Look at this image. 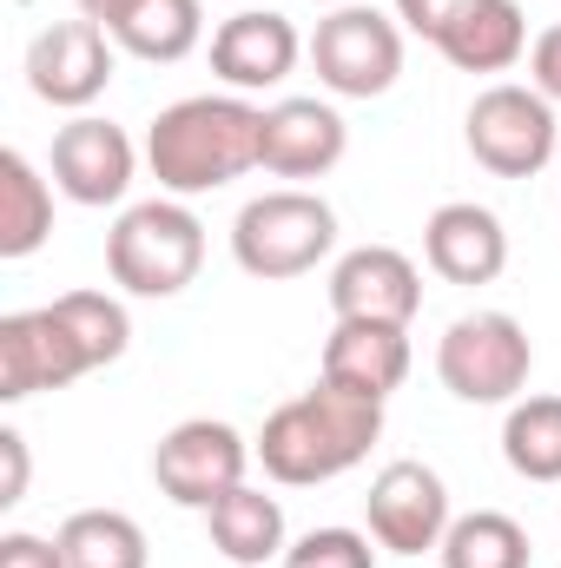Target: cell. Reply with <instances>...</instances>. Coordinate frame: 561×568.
<instances>
[{"label": "cell", "instance_id": "cell-1", "mask_svg": "<svg viewBox=\"0 0 561 568\" xmlns=\"http://www.w3.org/2000/svg\"><path fill=\"white\" fill-rule=\"evenodd\" d=\"M377 436H384V404L377 397H364V390H350L337 377H317L304 397H290V404H278L265 417L252 449H258V463H265L272 483L317 489V483L350 476L370 456Z\"/></svg>", "mask_w": 561, "mask_h": 568}, {"label": "cell", "instance_id": "cell-2", "mask_svg": "<svg viewBox=\"0 0 561 568\" xmlns=\"http://www.w3.org/2000/svg\"><path fill=\"white\" fill-rule=\"evenodd\" d=\"M258 140H265V106H252L245 93H192L145 126V165L159 192L198 199L245 179L258 165Z\"/></svg>", "mask_w": 561, "mask_h": 568}, {"label": "cell", "instance_id": "cell-3", "mask_svg": "<svg viewBox=\"0 0 561 568\" xmlns=\"http://www.w3.org/2000/svg\"><path fill=\"white\" fill-rule=\"evenodd\" d=\"M205 265V225L185 199L159 192L120 212L106 232V272L126 297H178Z\"/></svg>", "mask_w": 561, "mask_h": 568}, {"label": "cell", "instance_id": "cell-4", "mask_svg": "<svg viewBox=\"0 0 561 568\" xmlns=\"http://www.w3.org/2000/svg\"><path fill=\"white\" fill-rule=\"evenodd\" d=\"M330 245H337V212H330V199H317L304 185L258 192L232 219V258H238V272L265 278V284L317 272L330 258Z\"/></svg>", "mask_w": 561, "mask_h": 568}, {"label": "cell", "instance_id": "cell-5", "mask_svg": "<svg viewBox=\"0 0 561 568\" xmlns=\"http://www.w3.org/2000/svg\"><path fill=\"white\" fill-rule=\"evenodd\" d=\"M536 344L509 311H462L436 344V377L456 404H516L529 390Z\"/></svg>", "mask_w": 561, "mask_h": 568}, {"label": "cell", "instance_id": "cell-6", "mask_svg": "<svg viewBox=\"0 0 561 568\" xmlns=\"http://www.w3.org/2000/svg\"><path fill=\"white\" fill-rule=\"evenodd\" d=\"M310 67H317V87L337 100H384L404 73V20L364 0L330 7L310 33Z\"/></svg>", "mask_w": 561, "mask_h": 568}, {"label": "cell", "instance_id": "cell-7", "mask_svg": "<svg viewBox=\"0 0 561 568\" xmlns=\"http://www.w3.org/2000/svg\"><path fill=\"white\" fill-rule=\"evenodd\" d=\"M469 159L496 179H536L555 159V100H542L536 87L496 80L476 93L469 120H462Z\"/></svg>", "mask_w": 561, "mask_h": 568}, {"label": "cell", "instance_id": "cell-8", "mask_svg": "<svg viewBox=\"0 0 561 568\" xmlns=\"http://www.w3.org/2000/svg\"><path fill=\"white\" fill-rule=\"evenodd\" d=\"M252 443L238 436L232 424H218V417H185V424H172L159 436V449H152V483H159V496H172L178 509H212L218 496H232L238 483H245V469H252Z\"/></svg>", "mask_w": 561, "mask_h": 568}, {"label": "cell", "instance_id": "cell-9", "mask_svg": "<svg viewBox=\"0 0 561 568\" xmlns=\"http://www.w3.org/2000/svg\"><path fill=\"white\" fill-rule=\"evenodd\" d=\"M113 73H120V47L100 20H53L27 47V87L60 113H86L113 87Z\"/></svg>", "mask_w": 561, "mask_h": 568}, {"label": "cell", "instance_id": "cell-10", "mask_svg": "<svg viewBox=\"0 0 561 568\" xmlns=\"http://www.w3.org/2000/svg\"><path fill=\"white\" fill-rule=\"evenodd\" d=\"M86 371H93V357L80 351V337L67 331V317L53 304L0 317V404H27L40 390H67Z\"/></svg>", "mask_w": 561, "mask_h": 568}, {"label": "cell", "instance_id": "cell-11", "mask_svg": "<svg viewBox=\"0 0 561 568\" xmlns=\"http://www.w3.org/2000/svg\"><path fill=\"white\" fill-rule=\"evenodd\" d=\"M364 516H370V536H377V549H390V556H422V549H442V536H449V483L417 463V456H404V463H384L377 469V483H370V496H364Z\"/></svg>", "mask_w": 561, "mask_h": 568}, {"label": "cell", "instance_id": "cell-12", "mask_svg": "<svg viewBox=\"0 0 561 568\" xmlns=\"http://www.w3.org/2000/svg\"><path fill=\"white\" fill-rule=\"evenodd\" d=\"M133 172H140V152L126 140V126L100 113H73L53 133V185L73 205H120L133 192Z\"/></svg>", "mask_w": 561, "mask_h": 568}, {"label": "cell", "instance_id": "cell-13", "mask_svg": "<svg viewBox=\"0 0 561 568\" xmlns=\"http://www.w3.org/2000/svg\"><path fill=\"white\" fill-rule=\"evenodd\" d=\"M297 60H304V40L272 7H238L232 20L212 27V73L232 93H272L297 73Z\"/></svg>", "mask_w": 561, "mask_h": 568}, {"label": "cell", "instance_id": "cell-14", "mask_svg": "<svg viewBox=\"0 0 561 568\" xmlns=\"http://www.w3.org/2000/svg\"><path fill=\"white\" fill-rule=\"evenodd\" d=\"M330 311L370 324H410L422 311V272L397 245H357L330 265Z\"/></svg>", "mask_w": 561, "mask_h": 568}, {"label": "cell", "instance_id": "cell-15", "mask_svg": "<svg viewBox=\"0 0 561 568\" xmlns=\"http://www.w3.org/2000/svg\"><path fill=\"white\" fill-rule=\"evenodd\" d=\"M350 152V126L330 100H278L265 106V140H258V165L272 179H324L337 172Z\"/></svg>", "mask_w": 561, "mask_h": 568}, {"label": "cell", "instance_id": "cell-16", "mask_svg": "<svg viewBox=\"0 0 561 568\" xmlns=\"http://www.w3.org/2000/svg\"><path fill=\"white\" fill-rule=\"evenodd\" d=\"M422 258L442 284H496L509 272V232H502V219L489 205L449 199L422 225Z\"/></svg>", "mask_w": 561, "mask_h": 568}, {"label": "cell", "instance_id": "cell-17", "mask_svg": "<svg viewBox=\"0 0 561 568\" xmlns=\"http://www.w3.org/2000/svg\"><path fill=\"white\" fill-rule=\"evenodd\" d=\"M377 404H390V390H404L410 377V324H370V317H337V331L324 337V371Z\"/></svg>", "mask_w": 561, "mask_h": 568}, {"label": "cell", "instance_id": "cell-18", "mask_svg": "<svg viewBox=\"0 0 561 568\" xmlns=\"http://www.w3.org/2000/svg\"><path fill=\"white\" fill-rule=\"evenodd\" d=\"M529 47H536V40H529V20H522L516 0H469V7L449 20V33L436 40V53H442L456 73H509Z\"/></svg>", "mask_w": 561, "mask_h": 568}, {"label": "cell", "instance_id": "cell-19", "mask_svg": "<svg viewBox=\"0 0 561 568\" xmlns=\"http://www.w3.org/2000/svg\"><path fill=\"white\" fill-rule=\"evenodd\" d=\"M205 529H212V549L232 568L284 562V549H290V542H284L278 496H265V489H252V483H238L232 496H218V503L205 509Z\"/></svg>", "mask_w": 561, "mask_h": 568}, {"label": "cell", "instance_id": "cell-20", "mask_svg": "<svg viewBox=\"0 0 561 568\" xmlns=\"http://www.w3.org/2000/svg\"><path fill=\"white\" fill-rule=\"evenodd\" d=\"M106 33L120 53H133L145 67H172L205 40V7L198 0H133Z\"/></svg>", "mask_w": 561, "mask_h": 568}, {"label": "cell", "instance_id": "cell-21", "mask_svg": "<svg viewBox=\"0 0 561 568\" xmlns=\"http://www.w3.org/2000/svg\"><path fill=\"white\" fill-rule=\"evenodd\" d=\"M47 239H53V185L20 145H7L0 152V258H33Z\"/></svg>", "mask_w": 561, "mask_h": 568}, {"label": "cell", "instance_id": "cell-22", "mask_svg": "<svg viewBox=\"0 0 561 568\" xmlns=\"http://www.w3.org/2000/svg\"><path fill=\"white\" fill-rule=\"evenodd\" d=\"M60 562L67 568H145L152 549H145V529L126 516V509H80L60 523Z\"/></svg>", "mask_w": 561, "mask_h": 568}, {"label": "cell", "instance_id": "cell-23", "mask_svg": "<svg viewBox=\"0 0 561 568\" xmlns=\"http://www.w3.org/2000/svg\"><path fill=\"white\" fill-rule=\"evenodd\" d=\"M442 568H529L536 549H529V529L502 509H476V516H456L449 536H442Z\"/></svg>", "mask_w": 561, "mask_h": 568}, {"label": "cell", "instance_id": "cell-24", "mask_svg": "<svg viewBox=\"0 0 561 568\" xmlns=\"http://www.w3.org/2000/svg\"><path fill=\"white\" fill-rule=\"evenodd\" d=\"M502 456L522 483H561V397H516L502 424Z\"/></svg>", "mask_w": 561, "mask_h": 568}, {"label": "cell", "instance_id": "cell-25", "mask_svg": "<svg viewBox=\"0 0 561 568\" xmlns=\"http://www.w3.org/2000/svg\"><path fill=\"white\" fill-rule=\"evenodd\" d=\"M53 311H60L67 331L80 337V351L93 357V371H106V364L126 357V344H133V317H126L120 297H106V291H67V297H53Z\"/></svg>", "mask_w": 561, "mask_h": 568}, {"label": "cell", "instance_id": "cell-26", "mask_svg": "<svg viewBox=\"0 0 561 568\" xmlns=\"http://www.w3.org/2000/svg\"><path fill=\"white\" fill-rule=\"evenodd\" d=\"M377 536L364 529H344V523H324V529H304L290 549H284L278 568H377Z\"/></svg>", "mask_w": 561, "mask_h": 568}, {"label": "cell", "instance_id": "cell-27", "mask_svg": "<svg viewBox=\"0 0 561 568\" xmlns=\"http://www.w3.org/2000/svg\"><path fill=\"white\" fill-rule=\"evenodd\" d=\"M462 7H469V0H397V20H404V27H410L417 40H429V47H436V40L449 33V20H456Z\"/></svg>", "mask_w": 561, "mask_h": 568}, {"label": "cell", "instance_id": "cell-28", "mask_svg": "<svg viewBox=\"0 0 561 568\" xmlns=\"http://www.w3.org/2000/svg\"><path fill=\"white\" fill-rule=\"evenodd\" d=\"M529 87L542 100H561V20L549 33H536V47H529Z\"/></svg>", "mask_w": 561, "mask_h": 568}, {"label": "cell", "instance_id": "cell-29", "mask_svg": "<svg viewBox=\"0 0 561 568\" xmlns=\"http://www.w3.org/2000/svg\"><path fill=\"white\" fill-rule=\"evenodd\" d=\"M0 568H67V562H60V542L27 536V529H7L0 536Z\"/></svg>", "mask_w": 561, "mask_h": 568}, {"label": "cell", "instance_id": "cell-30", "mask_svg": "<svg viewBox=\"0 0 561 568\" xmlns=\"http://www.w3.org/2000/svg\"><path fill=\"white\" fill-rule=\"evenodd\" d=\"M0 463H7V483H0V509H13L27 496V436L20 429H0Z\"/></svg>", "mask_w": 561, "mask_h": 568}, {"label": "cell", "instance_id": "cell-31", "mask_svg": "<svg viewBox=\"0 0 561 568\" xmlns=\"http://www.w3.org/2000/svg\"><path fill=\"white\" fill-rule=\"evenodd\" d=\"M126 7H133V0H80V20H100V27H113Z\"/></svg>", "mask_w": 561, "mask_h": 568}, {"label": "cell", "instance_id": "cell-32", "mask_svg": "<svg viewBox=\"0 0 561 568\" xmlns=\"http://www.w3.org/2000/svg\"><path fill=\"white\" fill-rule=\"evenodd\" d=\"M317 7H350V0H317Z\"/></svg>", "mask_w": 561, "mask_h": 568}]
</instances>
